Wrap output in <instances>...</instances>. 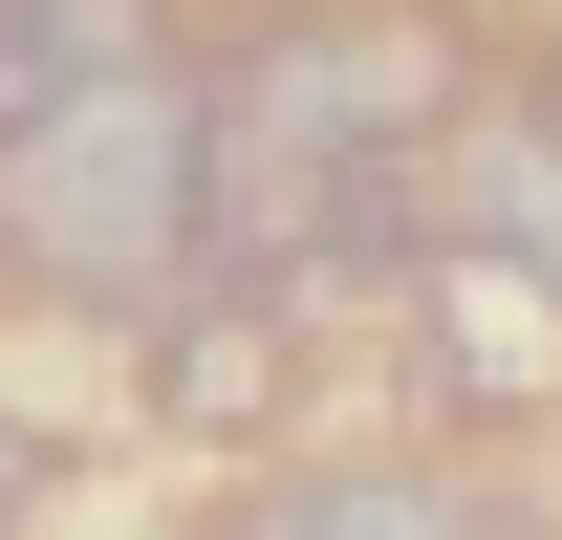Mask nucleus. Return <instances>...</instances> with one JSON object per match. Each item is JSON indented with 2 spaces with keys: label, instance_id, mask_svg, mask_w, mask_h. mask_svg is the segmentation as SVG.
<instances>
[{
  "label": "nucleus",
  "instance_id": "nucleus-1",
  "mask_svg": "<svg viewBox=\"0 0 562 540\" xmlns=\"http://www.w3.org/2000/svg\"><path fill=\"white\" fill-rule=\"evenodd\" d=\"M412 109H432V44H260V66L195 109L216 131L195 260H238V281L390 260V216H412Z\"/></svg>",
  "mask_w": 562,
  "mask_h": 540
},
{
  "label": "nucleus",
  "instance_id": "nucleus-6",
  "mask_svg": "<svg viewBox=\"0 0 562 540\" xmlns=\"http://www.w3.org/2000/svg\"><path fill=\"white\" fill-rule=\"evenodd\" d=\"M0 519H22V432H0Z\"/></svg>",
  "mask_w": 562,
  "mask_h": 540
},
{
  "label": "nucleus",
  "instance_id": "nucleus-4",
  "mask_svg": "<svg viewBox=\"0 0 562 540\" xmlns=\"http://www.w3.org/2000/svg\"><path fill=\"white\" fill-rule=\"evenodd\" d=\"M432 325H454V368H497V390H541V368H562V260H519V238H454V281H432Z\"/></svg>",
  "mask_w": 562,
  "mask_h": 540
},
{
  "label": "nucleus",
  "instance_id": "nucleus-5",
  "mask_svg": "<svg viewBox=\"0 0 562 540\" xmlns=\"http://www.w3.org/2000/svg\"><path fill=\"white\" fill-rule=\"evenodd\" d=\"M238 540H476V497H454V475H390V454H347V475H303V497H260Z\"/></svg>",
  "mask_w": 562,
  "mask_h": 540
},
{
  "label": "nucleus",
  "instance_id": "nucleus-2",
  "mask_svg": "<svg viewBox=\"0 0 562 540\" xmlns=\"http://www.w3.org/2000/svg\"><path fill=\"white\" fill-rule=\"evenodd\" d=\"M195 216H216V131H195L173 66H109L87 109H44L0 151V238L44 281H87V303H173L195 281Z\"/></svg>",
  "mask_w": 562,
  "mask_h": 540
},
{
  "label": "nucleus",
  "instance_id": "nucleus-3",
  "mask_svg": "<svg viewBox=\"0 0 562 540\" xmlns=\"http://www.w3.org/2000/svg\"><path fill=\"white\" fill-rule=\"evenodd\" d=\"M109 66H151V22H131V0H0V151L44 131V109H87Z\"/></svg>",
  "mask_w": 562,
  "mask_h": 540
}]
</instances>
